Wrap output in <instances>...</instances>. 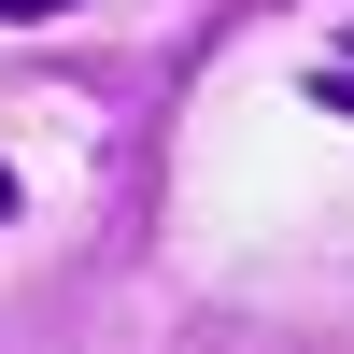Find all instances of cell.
I'll use <instances>...</instances> for the list:
<instances>
[{
    "label": "cell",
    "mask_w": 354,
    "mask_h": 354,
    "mask_svg": "<svg viewBox=\"0 0 354 354\" xmlns=\"http://www.w3.org/2000/svg\"><path fill=\"white\" fill-rule=\"evenodd\" d=\"M0 227H15V170H0Z\"/></svg>",
    "instance_id": "3957f363"
},
{
    "label": "cell",
    "mask_w": 354,
    "mask_h": 354,
    "mask_svg": "<svg viewBox=\"0 0 354 354\" xmlns=\"http://www.w3.org/2000/svg\"><path fill=\"white\" fill-rule=\"evenodd\" d=\"M28 15H85V0H0V28H28Z\"/></svg>",
    "instance_id": "7a4b0ae2"
},
{
    "label": "cell",
    "mask_w": 354,
    "mask_h": 354,
    "mask_svg": "<svg viewBox=\"0 0 354 354\" xmlns=\"http://www.w3.org/2000/svg\"><path fill=\"white\" fill-rule=\"evenodd\" d=\"M312 113H340V128H354V28H340L326 57H312Z\"/></svg>",
    "instance_id": "6da1fadb"
}]
</instances>
